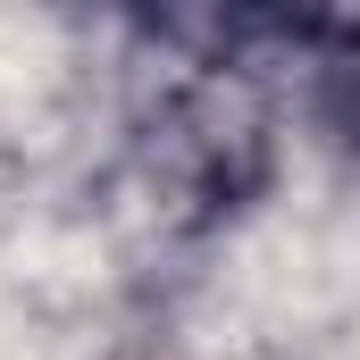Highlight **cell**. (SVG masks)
Instances as JSON below:
<instances>
[{
	"label": "cell",
	"instance_id": "6da1fadb",
	"mask_svg": "<svg viewBox=\"0 0 360 360\" xmlns=\"http://www.w3.org/2000/svg\"><path fill=\"white\" fill-rule=\"evenodd\" d=\"M310 51V101H319V126L360 151V17H302L293 34Z\"/></svg>",
	"mask_w": 360,
	"mask_h": 360
}]
</instances>
